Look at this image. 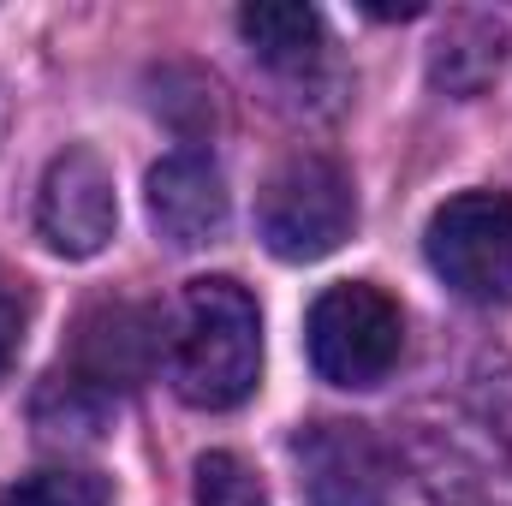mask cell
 I'll use <instances>...</instances> for the list:
<instances>
[{
    "instance_id": "obj_13",
    "label": "cell",
    "mask_w": 512,
    "mask_h": 506,
    "mask_svg": "<svg viewBox=\"0 0 512 506\" xmlns=\"http://www.w3.org/2000/svg\"><path fill=\"white\" fill-rule=\"evenodd\" d=\"M197 506H268V489L239 453L197 459Z\"/></svg>"
},
{
    "instance_id": "obj_1",
    "label": "cell",
    "mask_w": 512,
    "mask_h": 506,
    "mask_svg": "<svg viewBox=\"0 0 512 506\" xmlns=\"http://www.w3.org/2000/svg\"><path fill=\"white\" fill-rule=\"evenodd\" d=\"M167 376L185 405L197 411H233L262 381V316L256 298L227 280H191L167 322Z\"/></svg>"
},
{
    "instance_id": "obj_3",
    "label": "cell",
    "mask_w": 512,
    "mask_h": 506,
    "mask_svg": "<svg viewBox=\"0 0 512 506\" xmlns=\"http://www.w3.org/2000/svg\"><path fill=\"white\" fill-rule=\"evenodd\" d=\"M310 364L334 387H382L405 352V316L370 280H340L310 304Z\"/></svg>"
},
{
    "instance_id": "obj_6",
    "label": "cell",
    "mask_w": 512,
    "mask_h": 506,
    "mask_svg": "<svg viewBox=\"0 0 512 506\" xmlns=\"http://www.w3.org/2000/svg\"><path fill=\"white\" fill-rule=\"evenodd\" d=\"M310 506H387L393 459L364 423H316L292 441Z\"/></svg>"
},
{
    "instance_id": "obj_10",
    "label": "cell",
    "mask_w": 512,
    "mask_h": 506,
    "mask_svg": "<svg viewBox=\"0 0 512 506\" xmlns=\"http://www.w3.org/2000/svg\"><path fill=\"white\" fill-rule=\"evenodd\" d=\"M501 66H507V30H501L495 18H477V12L453 18V24L441 30L435 54H429V78H435V90H447V96H477V90H489Z\"/></svg>"
},
{
    "instance_id": "obj_12",
    "label": "cell",
    "mask_w": 512,
    "mask_h": 506,
    "mask_svg": "<svg viewBox=\"0 0 512 506\" xmlns=\"http://www.w3.org/2000/svg\"><path fill=\"white\" fill-rule=\"evenodd\" d=\"M108 477H96V471H36V477H24V483H12L0 506H108Z\"/></svg>"
},
{
    "instance_id": "obj_7",
    "label": "cell",
    "mask_w": 512,
    "mask_h": 506,
    "mask_svg": "<svg viewBox=\"0 0 512 506\" xmlns=\"http://www.w3.org/2000/svg\"><path fill=\"white\" fill-rule=\"evenodd\" d=\"M149 221L173 251H197L227 227V179L209 155L179 149L149 167Z\"/></svg>"
},
{
    "instance_id": "obj_4",
    "label": "cell",
    "mask_w": 512,
    "mask_h": 506,
    "mask_svg": "<svg viewBox=\"0 0 512 506\" xmlns=\"http://www.w3.org/2000/svg\"><path fill=\"white\" fill-rule=\"evenodd\" d=\"M423 256L465 304H512V197L459 191L429 215Z\"/></svg>"
},
{
    "instance_id": "obj_8",
    "label": "cell",
    "mask_w": 512,
    "mask_h": 506,
    "mask_svg": "<svg viewBox=\"0 0 512 506\" xmlns=\"http://www.w3.org/2000/svg\"><path fill=\"white\" fill-rule=\"evenodd\" d=\"M155 358H161V322L137 304H102L78 322L66 370L96 381L102 393H126L155 370Z\"/></svg>"
},
{
    "instance_id": "obj_2",
    "label": "cell",
    "mask_w": 512,
    "mask_h": 506,
    "mask_svg": "<svg viewBox=\"0 0 512 506\" xmlns=\"http://www.w3.org/2000/svg\"><path fill=\"white\" fill-rule=\"evenodd\" d=\"M352 221H358L352 179L328 155L280 161L256 197V233L280 262H316V256L340 251L352 239Z\"/></svg>"
},
{
    "instance_id": "obj_5",
    "label": "cell",
    "mask_w": 512,
    "mask_h": 506,
    "mask_svg": "<svg viewBox=\"0 0 512 506\" xmlns=\"http://www.w3.org/2000/svg\"><path fill=\"white\" fill-rule=\"evenodd\" d=\"M36 227H42L48 251L60 256H96L114 239L120 203H114V173L96 149L72 143L48 161L42 197H36Z\"/></svg>"
},
{
    "instance_id": "obj_11",
    "label": "cell",
    "mask_w": 512,
    "mask_h": 506,
    "mask_svg": "<svg viewBox=\"0 0 512 506\" xmlns=\"http://www.w3.org/2000/svg\"><path fill=\"white\" fill-rule=\"evenodd\" d=\"M114 423V393H102L96 381L54 370L36 393V429L48 441H96Z\"/></svg>"
},
{
    "instance_id": "obj_9",
    "label": "cell",
    "mask_w": 512,
    "mask_h": 506,
    "mask_svg": "<svg viewBox=\"0 0 512 506\" xmlns=\"http://www.w3.org/2000/svg\"><path fill=\"white\" fill-rule=\"evenodd\" d=\"M239 36L251 42V54L280 72V78H310L328 60V36L322 18L310 6H245L239 12Z\"/></svg>"
},
{
    "instance_id": "obj_14",
    "label": "cell",
    "mask_w": 512,
    "mask_h": 506,
    "mask_svg": "<svg viewBox=\"0 0 512 506\" xmlns=\"http://www.w3.org/2000/svg\"><path fill=\"white\" fill-rule=\"evenodd\" d=\"M24 322H30V298H24V286H18V280H6V274H0V381H6L12 364H18Z\"/></svg>"
}]
</instances>
